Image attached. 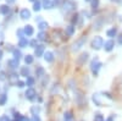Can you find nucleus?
Instances as JSON below:
<instances>
[{
	"mask_svg": "<svg viewBox=\"0 0 122 121\" xmlns=\"http://www.w3.org/2000/svg\"><path fill=\"white\" fill-rule=\"evenodd\" d=\"M104 47V40L101 37L97 36L93 38V40H92V48L95 49V50H99L100 48H103Z\"/></svg>",
	"mask_w": 122,
	"mask_h": 121,
	"instance_id": "f257e3e1",
	"label": "nucleus"
},
{
	"mask_svg": "<svg viewBox=\"0 0 122 121\" xmlns=\"http://www.w3.org/2000/svg\"><path fill=\"white\" fill-rule=\"evenodd\" d=\"M100 67H101V63L99 61L98 59H93V60H92V63H90V70H92V72H93V75H98Z\"/></svg>",
	"mask_w": 122,
	"mask_h": 121,
	"instance_id": "f03ea898",
	"label": "nucleus"
},
{
	"mask_svg": "<svg viewBox=\"0 0 122 121\" xmlns=\"http://www.w3.org/2000/svg\"><path fill=\"white\" fill-rule=\"evenodd\" d=\"M86 40H87L86 37H81L79 39H77L76 42L73 43V45H72V50H73V52H77V50H79L81 48L83 47V44L86 43Z\"/></svg>",
	"mask_w": 122,
	"mask_h": 121,
	"instance_id": "7ed1b4c3",
	"label": "nucleus"
},
{
	"mask_svg": "<svg viewBox=\"0 0 122 121\" xmlns=\"http://www.w3.org/2000/svg\"><path fill=\"white\" fill-rule=\"evenodd\" d=\"M36 94H37V93H36V90H34L33 88H28V89L26 90V94H25V95H26V98H27L28 100H33V99L36 98Z\"/></svg>",
	"mask_w": 122,
	"mask_h": 121,
	"instance_id": "20e7f679",
	"label": "nucleus"
},
{
	"mask_svg": "<svg viewBox=\"0 0 122 121\" xmlns=\"http://www.w3.org/2000/svg\"><path fill=\"white\" fill-rule=\"evenodd\" d=\"M114 47H115V42H114L112 39H109L107 42H105V44H104L105 52H111V50L114 49Z\"/></svg>",
	"mask_w": 122,
	"mask_h": 121,
	"instance_id": "39448f33",
	"label": "nucleus"
},
{
	"mask_svg": "<svg viewBox=\"0 0 122 121\" xmlns=\"http://www.w3.org/2000/svg\"><path fill=\"white\" fill-rule=\"evenodd\" d=\"M34 54L36 56H42L44 54V45H37V48L34 49Z\"/></svg>",
	"mask_w": 122,
	"mask_h": 121,
	"instance_id": "423d86ee",
	"label": "nucleus"
},
{
	"mask_svg": "<svg viewBox=\"0 0 122 121\" xmlns=\"http://www.w3.org/2000/svg\"><path fill=\"white\" fill-rule=\"evenodd\" d=\"M44 59H45L46 63H53L54 61V54L51 52H46L44 54Z\"/></svg>",
	"mask_w": 122,
	"mask_h": 121,
	"instance_id": "0eeeda50",
	"label": "nucleus"
},
{
	"mask_svg": "<svg viewBox=\"0 0 122 121\" xmlns=\"http://www.w3.org/2000/svg\"><path fill=\"white\" fill-rule=\"evenodd\" d=\"M23 32H25V34L26 36H32L33 33H34V29H33V27L32 26H29V25H27L26 27H25V29H23Z\"/></svg>",
	"mask_w": 122,
	"mask_h": 121,
	"instance_id": "6e6552de",
	"label": "nucleus"
},
{
	"mask_svg": "<svg viewBox=\"0 0 122 121\" xmlns=\"http://www.w3.org/2000/svg\"><path fill=\"white\" fill-rule=\"evenodd\" d=\"M20 16H21V18H23V20H27V18L30 17V11L27 10V9H23L21 11V14H20Z\"/></svg>",
	"mask_w": 122,
	"mask_h": 121,
	"instance_id": "1a4fd4ad",
	"label": "nucleus"
},
{
	"mask_svg": "<svg viewBox=\"0 0 122 121\" xmlns=\"http://www.w3.org/2000/svg\"><path fill=\"white\" fill-rule=\"evenodd\" d=\"M64 6H65V10L66 11H71V10H73L75 9V4L72 3V1H65V4H64Z\"/></svg>",
	"mask_w": 122,
	"mask_h": 121,
	"instance_id": "9d476101",
	"label": "nucleus"
},
{
	"mask_svg": "<svg viewBox=\"0 0 122 121\" xmlns=\"http://www.w3.org/2000/svg\"><path fill=\"white\" fill-rule=\"evenodd\" d=\"M87 59H88V53H83L82 55H81V56L78 58L77 61H78V64L82 65V64H84V63L87 61Z\"/></svg>",
	"mask_w": 122,
	"mask_h": 121,
	"instance_id": "9b49d317",
	"label": "nucleus"
},
{
	"mask_svg": "<svg viewBox=\"0 0 122 121\" xmlns=\"http://www.w3.org/2000/svg\"><path fill=\"white\" fill-rule=\"evenodd\" d=\"M9 66L11 67V68H16V67H18L20 66V64H18V60H16V59H12V60H9Z\"/></svg>",
	"mask_w": 122,
	"mask_h": 121,
	"instance_id": "f8f14e48",
	"label": "nucleus"
},
{
	"mask_svg": "<svg viewBox=\"0 0 122 121\" xmlns=\"http://www.w3.org/2000/svg\"><path fill=\"white\" fill-rule=\"evenodd\" d=\"M106 34H107V37H110V38H114L116 34H117V29L114 27V28H111V29H109V31L106 32Z\"/></svg>",
	"mask_w": 122,
	"mask_h": 121,
	"instance_id": "ddd939ff",
	"label": "nucleus"
},
{
	"mask_svg": "<svg viewBox=\"0 0 122 121\" xmlns=\"http://www.w3.org/2000/svg\"><path fill=\"white\" fill-rule=\"evenodd\" d=\"M73 33H75V27H73L72 25L68 26V27H66V34H67L68 37L73 36Z\"/></svg>",
	"mask_w": 122,
	"mask_h": 121,
	"instance_id": "4468645a",
	"label": "nucleus"
},
{
	"mask_svg": "<svg viewBox=\"0 0 122 121\" xmlns=\"http://www.w3.org/2000/svg\"><path fill=\"white\" fill-rule=\"evenodd\" d=\"M9 11H10V7L7 5H1L0 6V12H1L3 15H7Z\"/></svg>",
	"mask_w": 122,
	"mask_h": 121,
	"instance_id": "2eb2a0df",
	"label": "nucleus"
},
{
	"mask_svg": "<svg viewBox=\"0 0 122 121\" xmlns=\"http://www.w3.org/2000/svg\"><path fill=\"white\" fill-rule=\"evenodd\" d=\"M29 44V42L26 39V38H22V39H20V42H18V47H21V48H25Z\"/></svg>",
	"mask_w": 122,
	"mask_h": 121,
	"instance_id": "dca6fc26",
	"label": "nucleus"
},
{
	"mask_svg": "<svg viewBox=\"0 0 122 121\" xmlns=\"http://www.w3.org/2000/svg\"><path fill=\"white\" fill-rule=\"evenodd\" d=\"M64 121H73L72 113H70V111L65 113V115H64Z\"/></svg>",
	"mask_w": 122,
	"mask_h": 121,
	"instance_id": "f3484780",
	"label": "nucleus"
},
{
	"mask_svg": "<svg viewBox=\"0 0 122 121\" xmlns=\"http://www.w3.org/2000/svg\"><path fill=\"white\" fill-rule=\"evenodd\" d=\"M21 76H25V77H29V68L28 67H22L21 68Z\"/></svg>",
	"mask_w": 122,
	"mask_h": 121,
	"instance_id": "a211bd4d",
	"label": "nucleus"
},
{
	"mask_svg": "<svg viewBox=\"0 0 122 121\" xmlns=\"http://www.w3.org/2000/svg\"><path fill=\"white\" fill-rule=\"evenodd\" d=\"M44 7L45 9H53L54 7V3L51 1V0H45L44 1Z\"/></svg>",
	"mask_w": 122,
	"mask_h": 121,
	"instance_id": "6ab92c4d",
	"label": "nucleus"
},
{
	"mask_svg": "<svg viewBox=\"0 0 122 121\" xmlns=\"http://www.w3.org/2000/svg\"><path fill=\"white\" fill-rule=\"evenodd\" d=\"M12 53H14V56H15L14 59H16V60H20V59H21V56H22V53H21V52H20V50H17V49H15V50H14V52H12Z\"/></svg>",
	"mask_w": 122,
	"mask_h": 121,
	"instance_id": "aec40b11",
	"label": "nucleus"
},
{
	"mask_svg": "<svg viewBox=\"0 0 122 121\" xmlns=\"http://www.w3.org/2000/svg\"><path fill=\"white\" fill-rule=\"evenodd\" d=\"M36 74H37V76H38V77H42V76H44V68H43V67H37V70H36Z\"/></svg>",
	"mask_w": 122,
	"mask_h": 121,
	"instance_id": "412c9836",
	"label": "nucleus"
},
{
	"mask_svg": "<svg viewBox=\"0 0 122 121\" xmlns=\"http://www.w3.org/2000/svg\"><path fill=\"white\" fill-rule=\"evenodd\" d=\"M26 84H27L29 88H32V86L34 84V78H33V77H27V82H26Z\"/></svg>",
	"mask_w": 122,
	"mask_h": 121,
	"instance_id": "4be33fe9",
	"label": "nucleus"
},
{
	"mask_svg": "<svg viewBox=\"0 0 122 121\" xmlns=\"http://www.w3.org/2000/svg\"><path fill=\"white\" fill-rule=\"evenodd\" d=\"M94 121H105V119H104V116L101 115L100 113H97L94 115Z\"/></svg>",
	"mask_w": 122,
	"mask_h": 121,
	"instance_id": "5701e85b",
	"label": "nucleus"
},
{
	"mask_svg": "<svg viewBox=\"0 0 122 121\" xmlns=\"http://www.w3.org/2000/svg\"><path fill=\"white\" fill-rule=\"evenodd\" d=\"M33 60H34V59H33L32 55H27V56L25 58V63H26L27 65H29V64H32V63H33Z\"/></svg>",
	"mask_w": 122,
	"mask_h": 121,
	"instance_id": "b1692460",
	"label": "nucleus"
},
{
	"mask_svg": "<svg viewBox=\"0 0 122 121\" xmlns=\"http://www.w3.org/2000/svg\"><path fill=\"white\" fill-rule=\"evenodd\" d=\"M93 102H94L98 106H101V102L99 100V95H98V94H94V95H93Z\"/></svg>",
	"mask_w": 122,
	"mask_h": 121,
	"instance_id": "393cba45",
	"label": "nucleus"
},
{
	"mask_svg": "<svg viewBox=\"0 0 122 121\" xmlns=\"http://www.w3.org/2000/svg\"><path fill=\"white\" fill-rule=\"evenodd\" d=\"M38 27H39V29H40V31H43V29L48 28V23H46L45 21H42V22H39Z\"/></svg>",
	"mask_w": 122,
	"mask_h": 121,
	"instance_id": "a878e982",
	"label": "nucleus"
},
{
	"mask_svg": "<svg viewBox=\"0 0 122 121\" xmlns=\"http://www.w3.org/2000/svg\"><path fill=\"white\" fill-rule=\"evenodd\" d=\"M6 98H7L6 94H1V95H0V105H4L6 103Z\"/></svg>",
	"mask_w": 122,
	"mask_h": 121,
	"instance_id": "bb28decb",
	"label": "nucleus"
},
{
	"mask_svg": "<svg viewBox=\"0 0 122 121\" xmlns=\"http://www.w3.org/2000/svg\"><path fill=\"white\" fill-rule=\"evenodd\" d=\"M40 6H42V5H40V3H39V1H36L34 5H33V10H34V11H39V10L42 9Z\"/></svg>",
	"mask_w": 122,
	"mask_h": 121,
	"instance_id": "cd10ccee",
	"label": "nucleus"
},
{
	"mask_svg": "<svg viewBox=\"0 0 122 121\" xmlns=\"http://www.w3.org/2000/svg\"><path fill=\"white\" fill-rule=\"evenodd\" d=\"M30 111H32L33 115H38L39 114V108L38 106H32L30 108Z\"/></svg>",
	"mask_w": 122,
	"mask_h": 121,
	"instance_id": "c85d7f7f",
	"label": "nucleus"
},
{
	"mask_svg": "<svg viewBox=\"0 0 122 121\" xmlns=\"http://www.w3.org/2000/svg\"><path fill=\"white\" fill-rule=\"evenodd\" d=\"M45 37H46V34L42 31V32H39V34H38V39L39 40H45Z\"/></svg>",
	"mask_w": 122,
	"mask_h": 121,
	"instance_id": "c756f323",
	"label": "nucleus"
},
{
	"mask_svg": "<svg viewBox=\"0 0 122 121\" xmlns=\"http://www.w3.org/2000/svg\"><path fill=\"white\" fill-rule=\"evenodd\" d=\"M30 121H42V120H40L39 115H33L32 119H30Z\"/></svg>",
	"mask_w": 122,
	"mask_h": 121,
	"instance_id": "7c9ffc66",
	"label": "nucleus"
},
{
	"mask_svg": "<svg viewBox=\"0 0 122 121\" xmlns=\"http://www.w3.org/2000/svg\"><path fill=\"white\" fill-rule=\"evenodd\" d=\"M92 6H93V7H97L98 5H99V0H92Z\"/></svg>",
	"mask_w": 122,
	"mask_h": 121,
	"instance_id": "2f4dec72",
	"label": "nucleus"
},
{
	"mask_svg": "<svg viewBox=\"0 0 122 121\" xmlns=\"http://www.w3.org/2000/svg\"><path fill=\"white\" fill-rule=\"evenodd\" d=\"M29 44L32 45V47H34V48H37V39H33V40H30V42H29Z\"/></svg>",
	"mask_w": 122,
	"mask_h": 121,
	"instance_id": "473e14b6",
	"label": "nucleus"
},
{
	"mask_svg": "<svg viewBox=\"0 0 122 121\" xmlns=\"http://www.w3.org/2000/svg\"><path fill=\"white\" fill-rule=\"evenodd\" d=\"M25 82H22V81H18L17 82V87H20V88H22V87H25Z\"/></svg>",
	"mask_w": 122,
	"mask_h": 121,
	"instance_id": "72a5a7b5",
	"label": "nucleus"
},
{
	"mask_svg": "<svg viewBox=\"0 0 122 121\" xmlns=\"http://www.w3.org/2000/svg\"><path fill=\"white\" fill-rule=\"evenodd\" d=\"M114 120H115V115H110V116H109L105 121H114Z\"/></svg>",
	"mask_w": 122,
	"mask_h": 121,
	"instance_id": "f704fd0d",
	"label": "nucleus"
},
{
	"mask_svg": "<svg viewBox=\"0 0 122 121\" xmlns=\"http://www.w3.org/2000/svg\"><path fill=\"white\" fill-rule=\"evenodd\" d=\"M0 121H10V120H9V117H7L6 115H4V116L0 117Z\"/></svg>",
	"mask_w": 122,
	"mask_h": 121,
	"instance_id": "c9c22d12",
	"label": "nucleus"
},
{
	"mask_svg": "<svg viewBox=\"0 0 122 121\" xmlns=\"http://www.w3.org/2000/svg\"><path fill=\"white\" fill-rule=\"evenodd\" d=\"M21 121H30V119H29V117H27V116H22Z\"/></svg>",
	"mask_w": 122,
	"mask_h": 121,
	"instance_id": "e433bc0d",
	"label": "nucleus"
},
{
	"mask_svg": "<svg viewBox=\"0 0 122 121\" xmlns=\"http://www.w3.org/2000/svg\"><path fill=\"white\" fill-rule=\"evenodd\" d=\"M0 79H5V74L4 72H0Z\"/></svg>",
	"mask_w": 122,
	"mask_h": 121,
	"instance_id": "4c0bfd02",
	"label": "nucleus"
},
{
	"mask_svg": "<svg viewBox=\"0 0 122 121\" xmlns=\"http://www.w3.org/2000/svg\"><path fill=\"white\" fill-rule=\"evenodd\" d=\"M118 43H120V44H122V34L118 37Z\"/></svg>",
	"mask_w": 122,
	"mask_h": 121,
	"instance_id": "58836bf2",
	"label": "nucleus"
},
{
	"mask_svg": "<svg viewBox=\"0 0 122 121\" xmlns=\"http://www.w3.org/2000/svg\"><path fill=\"white\" fill-rule=\"evenodd\" d=\"M6 1H7L9 4H12V3H15V0H6Z\"/></svg>",
	"mask_w": 122,
	"mask_h": 121,
	"instance_id": "ea45409f",
	"label": "nucleus"
},
{
	"mask_svg": "<svg viewBox=\"0 0 122 121\" xmlns=\"http://www.w3.org/2000/svg\"><path fill=\"white\" fill-rule=\"evenodd\" d=\"M1 58H3V52L0 50V60H1Z\"/></svg>",
	"mask_w": 122,
	"mask_h": 121,
	"instance_id": "a19ab883",
	"label": "nucleus"
},
{
	"mask_svg": "<svg viewBox=\"0 0 122 121\" xmlns=\"http://www.w3.org/2000/svg\"><path fill=\"white\" fill-rule=\"evenodd\" d=\"M29 1H34V3H36V0H29Z\"/></svg>",
	"mask_w": 122,
	"mask_h": 121,
	"instance_id": "79ce46f5",
	"label": "nucleus"
},
{
	"mask_svg": "<svg viewBox=\"0 0 122 121\" xmlns=\"http://www.w3.org/2000/svg\"><path fill=\"white\" fill-rule=\"evenodd\" d=\"M86 1H92V0H86Z\"/></svg>",
	"mask_w": 122,
	"mask_h": 121,
	"instance_id": "37998d69",
	"label": "nucleus"
},
{
	"mask_svg": "<svg viewBox=\"0 0 122 121\" xmlns=\"http://www.w3.org/2000/svg\"><path fill=\"white\" fill-rule=\"evenodd\" d=\"M12 121H18V120H12Z\"/></svg>",
	"mask_w": 122,
	"mask_h": 121,
	"instance_id": "c03bdc74",
	"label": "nucleus"
}]
</instances>
